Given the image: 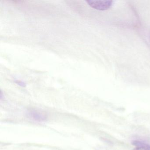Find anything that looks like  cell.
Wrapping results in <instances>:
<instances>
[{
  "label": "cell",
  "instance_id": "1",
  "mask_svg": "<svg viewBox=\"0 0 150 150\" xmlns=\"http://www.w3.org/2000/svg\"><path fill=\"white\" fill-rule=\"evenodd\" d=\"M86 2L91 7L96 10L100 11L108 10L111 7L113 4V1L110 0H88Z\"/></svg>",
  "mask_w": 150,
  "mask_h": 150
},
{
  "label": "cell",
  "instance_id": "3",
  "mask_svg": "<svg viewBox=\"0 0 150 150\" xmlns=\"http://www.w3.org/2000/svg\"><path fill=\"white\" fill-rule=\"evenodd\" d=\"M31 115L35 120H38V121H43L45 119V117L43 116L37 112L31 113Z\"/></svg>",
  "mask_w": 150,
  "mask_h": 150
},
{
  "label": "cell",
  "instance_id": "2",
  "mask_svg": "<svg viewBox=\"0 0 150 150\" xmlns=\"http://www.w3.org/2000/svg\"><path fill=\"white\" fill-rule=\"evenodd\" d=\"M136 150H150V145L140 140H135L132 142Z\"/></svg>",
  "mask_w": 150,
  "mask_h": 150
},
{
  "label": "cell",
  "instance_id": "4",
  "mask_svg": "<svg viewBox=\"0 0 150 150\" xmlns=\"http://www.w3.org/2000/svg\"><path fill=\"white\" fill-rule=\"evenodd\" d=\"M16 83L20 86H21L24 87L25 86V84L23 83V82H21V81H18L16 82Z\"/></svg>",
  "mask_w": 150,
  "mask_h": 150
}]
</instances>
